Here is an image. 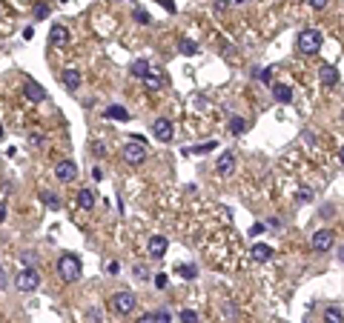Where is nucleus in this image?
<instances>
[{"label": "nucleus", "mask_w": 344, "mask_h": 323, "mask_svg": "<svg viewBox=\"0 0 344 323\" xmlns=\"http://www.w3.org/2000/svg\"><path fill=\"white\" fill-rule=\"evenodd\" d=\"M61 80H63V86L69 89V92H78V89H80V72L78 69H63Z\"/></svg>", "instance_id": "obj_15"}, {"label": "nucleus", "mask_w": 344, "mask_h": 323, "mask_svg": "<svg viewBox=\"0 0 344 323\" xmlns=\"http://www.w3.org/2000/svg\"><path fill=\"white\" fill-rule=\"evenodd\" d=\"M143 86L150 89V92H158L161 86H164V72L161 69H152L146 78H143Z\"/></svg>", "instance_id": "obj_16"}, {"label": "nucleus", "mask_w": 344, "mask_h": 323, "mask_svg": "<svg viewBox=\"0 0 344 323\" xmlns=\"http://www.w3.org/2000/svg\"><path fill=\"white\" fill-rule=\"evenodd\" d=\"M124 160L129 163V166H141V163H146V146L138 143V140H129V143L124 146Z\"/></svg>", "instance_id": "obj_4"}, {"label": "nucleus", "mask_w": 344, "mask_h": 323, "mask_svg": "<svg viewBox=\"0 0 344 323\" xmlns=\"http://www.w3.org/2000/svg\"><path fill=\"white\" fill-rule=\"evenodd\" d=\"M152 135H155V140H161V143H169V140H172V120H169V117H155V120H152Z\"/></svg>", "instance_id": "obj_7"}, {"label": "nucleus", "mask_w": 344, "mask_h": 323, "mask_svg": "<svg viewBox=\"0 0 344 323\" xmlns=\"http://www.w3.org/2000/svg\"><path fill=\"white\" fill-rule=\"evenodd\" d=\"M227 6H229V0H215V9H218V12H224Z\"/></svg>", "instance_id": "obj_43"}, {"label": "nucleus", "mask_w": 344, "mask_h": 323, "mask_svg": "<svg viewBox=\"0 0 344 323\" xmlns=\"http://www.w3.org/2000/svg\"><path fill=\"white\" fill-rule=\"evenodd\" d=\"M321 43H324V37H321L318 29H304V32H299V37H296V46H299L301 54H316L318 49H321Z\"/></svg>", "instance_id": "obj_2"}, {"label": "nucleus", "mask_w": 344, "mask_h": 323, "mask_svg": "<svg viewBox=\"0 0 344 323\" xmlns=\"http://www.w3.org/2000/svg\"><path fill=\"white\" fill-rule=\"evenodd\" d=\"M49 43L55 46V49H63V46H69V32H66V26H52L49 29Z\"/></svg>", "instance_id": "obj_12"}, {"label": "nucleus", "mask_w": 344, "mask_h": 323, "mask_svg": "<svg viewBox=\"0 0 344 323\" xmlns=\"http://www.w3.org/2000/svg\"><path fill=\"white\" fill-rule=\"evenodd\" d=\"M106 272H109V275H118V272H121V266H118V263H109V266H106Z\"/></svg>", "instance_id": "obj_41"}, {"label": "nucleus", "mask_w": 344, "mask_h": 323, "mask_svg": "<svg viewBox=\"0 0 344 323\" xmlns=\"http://www.w3.org/2000/svg\"><path fill=\"white\" fill-rule=\"evenodd\" d=\"M40 201H43V203H46V206H49L52 212H58V209H61V198H58L55 192H40Z\"/></svg>", "instance_id": "obj_22"}, {"label": "nucleus", "mask_w": 344, "mask_h": 323, "mask_svg": "<svg viewBox=\"0 0 344 323\" xmlns=\"http://www.w3.org/2000/svg\"><path fill=\"white\" fill-rule=\"evenodd\" d=\"M178 317H181V323H198V312L195 309H181Z\"/></svg>", "instance_id": "obj_26"}, {"label": "nucleus", "mask_w": 344, "mask_h": 323, "mask_svg": "<svg viewBox=\"0 0 344 323\" xmlns=\"http://www.w3.org/2000/svg\"><path fill=\"white\" fill-rule=\"evenodd\" d=\"M338 257H341V263H344V249H341V254H338Z\"/></svg>", "instance_id": "obj_48"}, {"label": "nucleus", "mask_w": 344, "mask_h": 323, "mask_svg": "<svg viewBox=\"0 0 344 323\" xmlns=\"http://www.w3.org/2000/svg\"><path fill=\"white\" fill-rule=\"evenodd\" d=\"M324 323H344V312L338 306H327L324 309Z\"/></svg>", "instance_id": "obj_21"}, {"label": "nucleus", "mask_w": 344, "mask_h": 323, "mask_svg": "<svg viewBox=\"0 0 344 323\" xmlns=\"http://www.w3.org/2000/svg\"><path fill=\"white\" fill-rule=\"evenodd\" d=\"M327 3H330V0H307V6H310V9H316V12H321Z\"/></svg>", "instance_id": "obj_35"}, {"label": "nucleus", "mask_w": 344, "mask_h": 323, "mask_svg": "<svg viewBox=\"0 0 344 323\" xmlns=\"http://www.w3.org/2000/svg\"><path fill=\"white\" fill-rule=\"evenodd\" d=\"M178 49H181V54H186V57H192V54L198 52V46H195V40H189V37H181V43H178Z\"/></svg>", "instance_id": "obj_23"}, {"label": "nucleus", "mask_w": 344, "mask_h": 323, "mask_svg": "<svg viewBox=\"0 0 344 323\" xmlns=\"http://www.w3.org/2000/svg\"><path fill=\"white\" fill-rule=\"evenodd\" d=\"M23 92H26V97L32 100V103H43V100H46V89L40 86V83H35V80H26Z\"/></svg>", "instance_id": "obj_14"}, {"label": "nucleus", "mask_w": 344, "mask_h": 323, "mask_svg": "<svg viewBox=\"0 0 344 323\" xmlns=\"http://www.w3.org/2000/svg\"><path fill=\"white\" fill-rule=\"evenodd\" d=\"M58 275H61L63 283H75L80 278V257L72 252H63L58 257Z\"/></svg>", "instance_id": "obj_1"}, {"label": "nucleus", "mask_w": 344, "mask_h": 323, "mask_svg": "<svg viewBox=\"0 0 344 323\" xmlns=\"http://www.w3.org/2000/svg\"><path fill=\"white\" fill-rule=\"evenodd\" d=\"M152 69H150V63H146V60H135L132 66H129V75H132V78H141V80L146 78Z\"/></svg>", "instance_id": "obj_20"}, {"label": "nucleus", "mask_w": 344, "mask_h": 323, "mask_svg": "<svg viewBox=\"0 0 344 323\" xmlns=\"http://www.w3.org/2000/svg\"><path fill=\"white\" fill-rule=\"evenodd\" d=\"M49 18V3H37L35 6V20H46Z\"/></svg>", "instance_id": "obj_29"}, {"label": "nucleus", "mask_w": 344, "mask_h": 323, "mask_svg": "<svg viewBox=\"0 0 344 323\" xmlns=\"http://www.w3.org/2000/svg\"><path fill=\"white\" fill-rule=\"evenodd\" d=\"M155 286H158V289H167V286H169L167 275H155Z\"/></svg>", "instance_id": "obj_37"}, {"label": "nucleus", "mask_w": 344, "mask_h": 323, "mask_svg": "<svg viewBox=\"0 0 344 323\" xmlns=\"http://www.w3.org/2000/svg\"><path fill=\"white\" fill-rule=\"evenodd\" d=\"M132 18L138 20V23H150V12H143V9H135V12H132Z\"/></svg>", "instance_id": "obj_32"}, {"label": "nucleus", "mask_w": 344, "mask_h": 323, "mask_svg": "<svg viewBox=\"0 0 344 323\" xmlns=\"http://www.w3.org/2000/svg\"><path fill=\"white\" fill-rule=\"evenodd\" d=\"M86 317H89V320H101V312H97V309H89Z\"/></svg>", "instance_id": "obj_42"}, {"label": "nucleus", "mask_w": 344, "mask_h": 323, "mask_svg": "<svg viewBox=\"0 0 344 323\" xmlns=\"http://www.w3.org/2000/svg\"><path fill=\"white\" fill-rule=\"evenodd\" d=\"M29 146H43V135L32 132V135H29Z\"/></svg>", "instance_id": "obj_34"}, {"label": "nucleus", "mask_w": 344, "mask_h": 323, "mask_svg": "<svg viewBox=\"0 0 344 323\" xmlns=\"http://www.w3.org/2000/svg\"><path fill=\"white\" fill-rule=\"evenodd\" d=\"M6 220V201H0V223Z\"/></svg>", "instance_id": "obj_44"}, {"label": "nucleus", "mask_w": 344, "mask_h": 323, "mask_svg": "<svg viewBox=\"0 0 344 323\" xmlns=\"http://www.w3.org/2000/svg\"><path fill=\"white\" fill-rule=\"evenodd\" d=\"M0 286H6V269L0 266Z\"/></svg>", "instance_id": "obj_45"}, {"label": "nucleus", "mask_w": 344, "mask_h": 323, "mask_svg": "<svg viewBox=\"0 0 344 323\" xmlns=\"http://www.w3.org/2000/svg\"><path fill=\"white\" fill-rule=\"evenodd\" d=\"M212 149H215V140H210V143H204V146H195V149H184L186 155H204V152H212Z\"/></svg>", "instance_id": "obj_28"}, {"label": "nucleus", "mask_w": 344, "mask_h": 323, "mask_svg": "<svg viewBox=\"0 0 344 323\" xmlns=\"http://www.w3.org/2000/svg\"><path fill=\"white\" fill-rule=\"evenodd\" d=\"M20 261H23V266H35V263H37V254L23 252V254H20Z\"/></svg>", "instance_id": "obj_33"}, {"label": "nucleus", "mask_w": 344, "mask_h": 323, "mask_svg": "<svg viewBox=\"0 0 344 323\" xmlns=\"http://www.w3.org/2000/svg\"><path fill=\"white\" fill-rule=\"evenodd\" d=\"M229 132H232V135L247 132V120H244V117H232V120H229Z\"/></svg>", "instance_id": "obj_25"}, {"label": "nucleus", "mask_w": 344, "mask_h": 323, "mask_svg": "<svg viewBox=\"0 0 344 323\" xmlns=\"http://www.w3.org/2000/svg\"><path fill=\"white\" fill-rule=\"evenodd\" d=\"M175 272L181 275V278H186V280H192L195 275H198V269H195V266H189V263H178Z\"/></svg>", "instance_id": "obj_24"}, {"label": "nucleus", "mask_w": 344, "mask_h": 323, "mask_svg": "<svg viewBox=\"0 0 344 323\" xmlns=\"http://www.w3.org/2000/svg\"><path fill=\"white\" fill-rule=\"evenodd\" d=\"M0 140H3V123H0Z\"/></svg>", "instance_id": "obj_47"}, {"label": "nucleus", "mask_w": 344, "mask_h": 323, "mask_svg": "<svg viewBox=\"0 0 344 323\" xmlns=\"http://www.w3.org/2000/svg\"><path fill=\"white\" fill-rule=\"evenodd\" d=\"M338 157H341V163H344V146H341V152H338Z\"/></svg>", "instance_id": "obj_46"}, {"label": "nucleus", "mask_w": 344, "mask_h": 323, "mask_svg": "<svg viewBox=\"0 0 344 323\" xmlns=\"http://www.w3.org/2000/svg\"><path fill=\"white\" fill-rule=\"evenodd\" d=\"M138 323H158V317H155V312H146L143 317H138Z\"/></svg>", "instance_id": "obj_38"}, {"label": "nucleus", "mask_w": 344, "mask_h": 323, "mask_svg": "<svg viewBox=\"0 0 344 323\" xmlns=\"http://www.w3.org/2000/svg\"><path fill=\"white\" fill-rule=\"evenodd\" d=\"M75 203H78V209H83V212L95 209V203H97L95 189H80V192H78V198H75Z\"/></svg>", "instance_id": "obj_13"}, {"label": "nucleus", "mask_w": 344, "mask_h": 323, "mask_svg": "<svg viewBox=\"0 0 344 323\" xmlns=\"http://www.w3.org/2000/svg\"><path fill=\"white\" fill-rule=\"evenodd\" d=\"M135 306H138V297H135V292H118V295L112 297V309L118 314H132Z\"/></svg>", "instance_id": "obj_5"}, {"label": "nucleus", "mask_w": 344, "mask_h": 323, "mask_svg": "<svg viewBox=\"0 0 344 323\" xmlns=\"http://www.w3.org/2000/svg\"><path fill=\"white\" fill-rule=\"evenodd\" d=\"M261 232H267V226L264 223H253V226H250V235L256 237V235H261Z\"/></svg>", "instance_id": "obj_36"}, {"label": "nucleus", "mask_w": 344, "mask_h": 323, "mask_svg": "<svg viewBox=\"0 0 344 323\" xmlns=\"http://www.w3.org/2000/svg\"><path fill=\"white\" fill-rule=\"evenodd\" d=\"M169 249V240L164 235H152L150 237V246H146V252H150L152 261H164V254Z\"/></svg>", "instance_id": "obj_9"}, {"label": "nucleus", "mask_w": 344, "mask_h": 323, "mask_svg": "<svg viewBox=\"0 0 344 323\" xmlns=\"http://www.w3.org/2000/svg\"><path fill=\"white\" fill-rule=\"evenodd\" d=\"M55 177H58L61 183H72V180L78 177V163H75V160H61V163L55 166Z\"/></svg>", "instance_id": "obj_8"}, {"label": "nucleus", "mask_w": 344, "mask_h": 323, "mask_svg": "<svg viewBox=\"0 0 344 323\" xmlns=\"http://www.w3.org/2000/svg\"><path fill=\"white\" fill-rule=\"evenodd\" d=\"M15 286H18L20 292H35V289L40 286V275H37L35 266H23V272L15 278Z\"/></svg>", "instance_id": "obj_3"}, {"label": "nucleus", "mask_w": 344, "mask_h": 323, "mask_svg": "<svg viewBox=\"0 0 344 323\" xmlns=\"http://www.w3.org/2000/svg\"><path fill=\"white\" fill-rule=\"evenodd\" d=\"M155 317H158V323H172V312H167V309H158Z\"/></svg>", "instance_id": "obj_31"}, {"label": "nucleus", "mask_w": 344, "mask_h": 323, "mask_svg": "<svg viewBox=\"0 0 344 323\" xmlns=\"http://www.w3.org/2000/svg\"><path fill=\"white\" fill-rule=\"evenodd\" d=\"M273 97H275V103H292V89L284 86V83H275V86H273Z\"/></svg>", "instance_id": "obj_18"}, {"label": "nucleus", "mask_w": 344, "mask_h": 323, "mask_svg": "<svg viewBox=\"0 0 344 323\" xmlns=\"http://www.w3.org/2000/svg\"><path fill=\"white\" fill-rule=\"evenodd\" d=\"M235 3H244V0H235Z\"/></svg>", "instance_id": "obj_49"}, {"label": "nucleus", "mask_w": 344, "mask_h": 323, "mask_svg": "<svg viewBox=\"0 0 344 323\" xmlns=\"http://www.w3.org/2000/svg\"><path fill=\"white\" fill-rule=\"evenodd\" d=\"M215 169H218L221 177H229V175H232V172H235V152H224V155L218 157Z\"/></svg>", "instance_id": "obj_11"}, {"label": "nucleus", "mask_w": 344, "mask_h": 323, "mask_svg": "<svg viewBox=\"0 0 344 323\" xmlns=\"http://www.w3.org/2000/svg\"><path fill=\"white\" fill-rule=\"evenodd\" d=\"M250 254H253V261H256V263H267L270 257H273V246H267V243H256Z\"/></svg>", "instance_id": "obj_17"}, {"label": "nucleus", "mask_w": 344, "mask_h": 323, "mask_svg": "<svg viewBox=\"0 0 344 323\" xmlns=\"http://www.w3.org/2000/svg\"><path fill=\"white\" fill-rule=\"evenodd\" d=\"M310 249L316 254H324L333 249V229H318L316 235H313V240H310Z\"/></svg>", "instance_id": "obj_6"}, {"label": "nucleus", "mask_w": 344, "mask_h": 323, "mask_svg": "<svg viewBox=\"0 0 344 323\" xmlns=\"http://www.w3.org/2000/svg\"><path fill=\"white\" fill-rule=\"evenodd\" d=\"M92 152H95V157H104L106 155V146H104V143H95V146H92Z\"/></svg>", "instance_id": "obj_39"}, {"label": "nucleus", "mask_w": 344, "mask_h": 323, "mask_svg": "<svg viewBox=\"0 0 344 323\" xmlns=\"http://www.w3.org/2000/svg\"><path fill=\"white\" fill-rule=\"evenodd\" d=\"M132 275H135L138 280H150V269H146L143 263H135V266H132Z\"/></svg>", "instance_id": "obj_27"}, {"label": "nucleus", "mask_w": 344, "mask_h": 323, "mask_svg": "<svg viewBox=\"0 0 344 323\" xmlns=\"http://www.w3.org/2000/svg\"><path fill=\"white\" fill-rule=\"evenodd\" d=\"M32 37H35V29L26 26V29H23V40H32Z\"/></svg>", "instance_id": "obj_40"}, {"label": "nucleus", "mask_w": 344, "mask_h": 323, "mask_svg": "<svg viewBox=\"0 0 344 323\" xmlns=\"http://www.w3.org/2000/svg\"><path fill=\"white\" fill-rule=\"evenodd\" d=\"M318 80H321V86L324 89L338 86V69H335L333 63H324V66L318 69Z\"/></svg>", "instance_id": "obj_10"}, {"label": "nucleus", "mask_w": 344, "mask_h": 323, "mask_svg": "<svg viewBox=\"0 0 344 323\" xmlns=\"http://www.w3.org/2000/svg\"><path fill=\"white\" fill-rule=\"evenodd\" d=\"M104 117H109V120H129V112H126L124 106L112 103V106H106L104 109Z\"/></svg>", "instance_id": "obj_19"}, {"label": "nucleus", "mask_w": 344, "mask_h": 323, "mask_svg": "<svg viewBox=\"0 0 344 323\" xmlns=\"http://www.w3.org/2000/svg\"><path fill=\"white\" fill-rule=\"evenodd\" d=\"M316 195H313V189H299V195H296V201L299 203H307V201H313Z\"/></svg>", "instance_id": "obj_30"}]
</instances>
